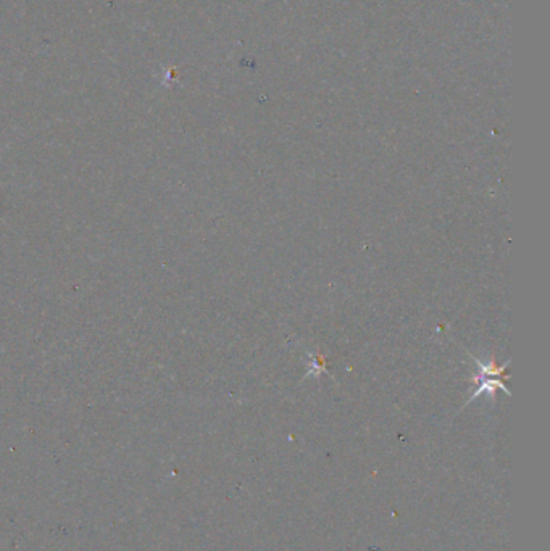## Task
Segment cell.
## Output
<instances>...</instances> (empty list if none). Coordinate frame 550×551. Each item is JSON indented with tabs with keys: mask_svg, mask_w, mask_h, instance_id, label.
Wrapping results in <instances>:
<instances>
[{
	"mask_svg": "<svg viewBox=\"0 0 550 551\" xmlns=\"http://www.w3.org/2000/svg\"><path fill=\"white\" fill-rule=\"evenodd\" d=\"M469 357L473 358V361H476L478 363V367H479V374H476L472 381H479V387L478 390L474 392V394L472 395V398L467 402V405L472 400H474V398H478L479 395L482 394H487L491 398H494V395H496V390L500 389L502 392H505L507 395H510L509 389L505 387L502 379L507 377L505 374V369H507V364H509V361L504 366H497L496 361L491 360L489 363H484V361H481L478 358L473 357V353H468Z\"/></svg>",
	"mask_w": 550,
	"mask_h": 551,
	"instance_id": "cell-1",
	"label": "cell"
}]
</instances>
